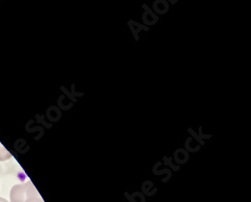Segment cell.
<instances>
[{"mask_svg": "<svg viewBox=\"0 0 251 202\" xmlns=\"http://www.w3.org/2000/svg\"><path fill=\"white\" fill-rule=\"evenodd\" d=\"M37 193L35 187L31 182L26 184H19L12 187L10 192L11 202H25L28 197Z\"/></svg>", "mask_w": 251, "mask_h": 202, "instance_id": "cell-1", "label": "cell"}, {"mask_svg": "<svg viewBox=\"0 0 251 202\" xmlns=\"http://www.w3.org/2000/svg\"><path fill=\"white\" fill-rule=\"evenodd\" d=\"M11 158V154L6 150V148L0 143V161H5Z\"/></svg>", "mask_w": 251, "mask_h": 202, "instance_id": "cell-2", "label": "cell"}, {"mask_svg": "<svg viewBox=\"0 0 251 202\" xmlns=\"http://www.w3.org/2000/svg\"><path fill=\"white\" fill-rule=\"evenodd\" d=\"M25 202H44V200L40 198V196H39V194L37 192V193L31 195L30 197H28Z\"/></svg>", "mask_w": 251, "mask_h": 202, "instance_id": "cell-3", "label": "cell"}, {"mask_svg": "<svg viewBox=\"0 0 251 202\" xmlns=\"http://www.w3.org/2000/svg\"><path fill=\"white\" fill-rule=\"evenodd\" d=\"M0 202H8V201L2 197H0Z\"/></svg>", "mask_w": 251, "mask_h": 202, "instance_id": "cell-4", "label": "cell"}]
</instances>
